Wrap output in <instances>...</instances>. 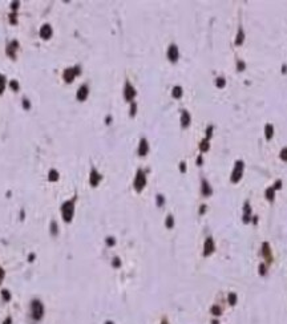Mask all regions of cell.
<instances>
[{"mask_svg":"<svg viewBox=\"0 0 287 324\" xmlns=\"http://www.w3.org/2000/svg\"><path fill=\"white\" fill-rule=\"evenodd\" d=\"M23 106H24V109H30L31 108V104H30V101H28L27 98H24V100H23Z\"/></svg>","mask_w":287,"mask_h":324,"instance_id":"f546056e","label":"cell"},{"mask_svg":"<svg viewBox=\"0 0 287 324\" xmlns=\"http://www.w3.org/2000/svg\"><path fill=\"white\" fill-rule=\"evenodd\" d=\"M113 266H120V260L117 259V258H116V259H114V262H113Z\"/></svg>","mask_w":287,"mask_h":324,"instance_id":"f35d334b","label":"cell"},{"mask_svg":"<svg viewBox=\"0 0 287 324\" xmlns=\"http://www.w3.org/2000/svg\"><path fill=\"white\" fill-rule=\"evenodd\" d=\"M49 181H52V182H54V181H57L59 179V173L56 172V170H51L49 172Z\"/></svg>","mask_w":287,"mask_h":324,"instance_id":"ac0fdd59","label":"cell"},{"mask_svg":"<svg viewBox=\"0 0 287 324\" xmlns=\"http://www.w3.org/2000/svg\"><path fill=\"white\" fill-rule=\"evenodd\" d=\"M242 172H243V162H242V161H238L237 163H235V167H234V172H233V177H231V181H233V182H237V181L241 179Z\"/></svg>","mask_w":287,"mask_h":324,"instance_id":"5b68a950","label":"cell"},{"mask_svg":"<svg viewBox=\"0 0 287 324\" xmlns=\"http://www.w3.org/2000/svg\"><path fill=\"white\" fill-rule=\"evenodd\" d=\"M199 149H201L202 152L209 150V140H203L201 142V145H199Z\"/></svg>","mask_w":287,"mask_h":324,"instance_id":"ffe728a7","label":"cell"},{"mask_svg":"<svg viewBox=\"0 0 287 324\" xmlns=\"http://www.w3.org/2000/svg\"><path fill=\"white\" fill-rule=\"evenodd\" d=\"M173 217H168V219H166V226L168 227H173Z\"/></svg>","mask_w":287,"mask_h":324,"instance_id":"83f0119b","label":"cell"},{"mask_svg":"<svg viewBox=\"0 0 287 324\" xmlns=\"http://www.w3.org/2000/svg\"><path fill=\"white\" fill-rule=\"evenodd\" d=\"M3 279H4V270L0 267V283L3 282Z\"/></svg>","mask_w":287,"mask_h":324,"instance_id":"d6a6232c","label":"cell"},{"mask_svg":"<svg viewBox=\"0 0 287 324\" xmlns=\"http://www.w3.org/2000/svg\"><path fill=\"white\" fill-rule=\"evenodd\" d=\"M180 169H181V172H185V170H186V166H185V163L182 162L181 163V166H180Z\"/></svg>","mask_w":287,"mask_h":324,"instance_id":"8d00e7d4","label":"cell"},{"mask_svg":"<svg viewBox=\"0 0 287 324\" xmlns=\"http://www.w3.org/2000/svg\"><path fill=\"white\" fill-rule=\"evenodd\" d=\"M212 132H213V126H209L208 130H206V140H209L212 137Z\"/></svg>","mask_w":287,"mask_h":324,"instance_id":"f1b7e54d","label":"cell"},{"mask_svg":"<svg viewBox=\"0 0 287 324\" xmlns=\"http://www.w3.org/2000/svg\"><path fill=\"white\" fill-rule=\"evenodd\" d=\"M9 86L12 88L13 90H17L19 89V84H17V81H15V80H12V81L9 82Z\"/></svg>","mask_w":287,"mask_h":324,"instance_id":"cb8c5ba5","label":"cell"},{"mask_svg":"<svg viewBox=\"0 0 287 324\" xmlns=\"http://www.w3.org/2000/svg\"><path fill=\"white\" fill-rule=\"evenodd\" d=\"M136 110H137V105L134 103H132V106H130V116L136 114Z\"/></svg>","mask_w":287,"mask_h":324,"instance_id":"4316f807","label":"cell"},{"mask_svg":"<svg viewBox=\"0 0 287 324\" xmlns=\"http://www.w3.org/2000/svg\"><path fill=\"white\" fill-rule=\"evenodd\" d=\"M202 191H203V194H210L212 193V190H210V187H209V185L206 183V182H203V187H202Z\"/></svg>","mask_w":287,"mask_h":324,"instance_id":"7402d4cb","label":"cell"},{"mask_svg":"<svg viewBox=\"0 0 287 324\" xmlns=\"http://www.w3.org/2000/svg\"><path fill=\"white\" fill-rule=\"evenodd\" d=\"M9 19H11V23H12V24H15V23H16V20H15V13L9 15Z\"/></svg>","mask_w":287,"mask_h":324,"instance_id":"836d02e7","label":"cell"},{"mask_svg":"<svg viewBox=\"0 0 287 324\" xmlns=\"http://www.w3.org/2000/svg\"><path fill=\"white\" fill-rule=\"evenodd\" d=\"M40 36H41L43 39H49L51 36H52V28H51L49 24H45L43 25L41 28H40Z\"/></svg>","mask_w":287,"mask_h":324,"instance_id":"ba28073f","label":"cell"},{"mask_svg":"<svg viewBox=\"0 0 287 324\" xmlns=\"http://www.w3.org/2000/svg\"><path fill=\"white\" fill-rule=\"evenodd\" d=\"M286 71H287V67H286V65H283V73H286Z\"/></svg>","mask_w":287,"mask_h":324,"instance_id":"60d3db41","label":"cell"},{"mask_svg":"<svg viewBox=\"0 0 287 324\" xmlns=\"http://www.w3.org/2000/svg\"><path fill=\"white\" fill-rule=\"evenodd\" d=\"M57 231H59V230H57V223L53 221L52 223H51V234H52V235H57Z\"/></svg>","mask_w":287,"mask_h":324,"instance_id":"44dd1931","label":"cell"},{"mask_svg":"<svg viewBox=\"0 0 287 324\" xmlns=\"http://www.w3.org/2000/svg\"><path fill=\"white\" fill-rule=\"evenodd\" d=\"M124 96H125V100H128V101H132L134 98V96H136V90H134V88L132 86V84H130L129 81L125 84Z\"/></svg>","mask_w":287,"mask_h":324,"instance_id":"8992f818","label":"cell"},{"mask_svg":"<svg viewBox=\"0 0 287 324\" xmlns=\"http://www.w3.org/2000/svg\"><path fill=\"white\" fill-rule=\"evenodd\" d=\"M107 242H108V245H109V246H112V245L114 243V239H113V238H108V241H107Z\"/></svg>","mask_w":287,"mask_h":324,"instance_id":"d590c367","label":"cell"},{"mask_svg":"<svg viewBox=\"0 0 287 324\" xmlns=\"http://www.w3.org/2000/svg\"><path fill=\"white\" fill-rule=\"evenodd\" d=\"M214 250V245H213V241L212 239H208V241H206V243H205V254L206 255H208V254H210L212 253V251Z\"/></svg>","mask_w":287,"mask_h":324,"instance_id":"9a60e30c","label":"cell"},{"mask_svg":"<svg viewBox=\"0 0 287 324\" xmlns=\"http://www.w3.org/2000/svg\"><path fill=\"white\" fill-rule=\"evenodd\" d=\"M5 89V77L3 75H0V94L4 92Z\"/></svg>","mask_w":287,"mask_h":324,"instance_id":"d6986e66","label":"cell"},{"mask_svg":"<svg viewBox=\"0 0 287 324\" xmlns=\"http://www.w3.org/2000/svg\"><path fill=\"white\" fill-rule=\"evenodd\" d=\"M189 124H190V114H189L186 110H184L182 116H181V125H182L184 128H187Z\"/></svg>","mask_w":287,"mask_h":324,"instance_id":"4fadbf2b","label":"cell"},{"mask_svg":"<svg viewBox=\"0 0 287 324\" xmlns=\"http://www.w3.org/2000/svg\"><path fill=\"white\" fill-rule=\"evenodd\" d=\"M2 292H3V299H4V300H9L11 299V294L7 290H3Z\"/></svg>","mask_w":287,"mask_h":324,"instance_id":"d4e9b609","label":"cell"},{"mask_svg":"<svg viewBox=\"0 0 287 324\" xmlns=\"http://www.w3.org/2000/svg\"><path fill=\"white\" fill-rule=\"evenodd\" d=\"M80 73V69L79 67H76V68H68V69H65V72H64V75H63V77L64 80L67 82H72L75 80V77Z\"/></svg>","mask_w":287,"mask_h":324,"instance_id":"277c9868","label":"cell"},{"mask_svg":"<svg viewBox=\"0 0 287 324\" xmlns=\"http://www.w3.org/2000/svg\"><path fill=\"white\" fill-rule=\"evenodd\" d=\"M30 315H31V319L33 320L35 323H39L41 322L43 316H44V305L43 303L37 299L32 300L31 301V305H30Z\"/></svg>","mask_w":287,"mask_h":324,"instance_id":"6da1fadb","label":"cell"},{"mask_svg":"<svg viewBox=\"0 0 287 324\" xmlns=\"http://www.w3.org/2000/svg\"><path fill=\"white\" fill-rule=\"evenodd\" d=\"M17 47H19V44H17V41H16V40H15V41H12V43H11V44H9L8 47H7V54H8V56H11V57H12V59H15V57H16L15 52H16Z\"/></svg>","mask_w":287,"mask_h":324,"instance_id":"9c48e42d","label":"cell"},{"mask_svg":"<svg viewBox=\"0 0 287 324\" xmlns=\"http://www.w3.org/2000/svg\"><path fill=\"white\" fill-rule=\"evenodd\" d=\"M245 63H243V61H238V69L239 71H243V69H245Z\"/></svg>","mask_w":287,"mask_h":324,"instance_id":"1f68e13d","label":"cell"},{"mask_svg":"<svg viewBox=\"0 0 287 324\" xmlns=\"http://www.w3.org/2000/svg\"><path fill=\"white\" fill-rule=\"evenodd\" d=\"M86 97H88V88H86L85 85H82L81 88L77 90V100L84 101V100H86Z\"/></svg>","mask_w":287,"mask_h":324,"instance_id":"7c38bea8","label":"cell"},{"mask_svg":"<svg viewBox=\"0 0 287 324\" xmlns=\"http://www.w3.org/2000/svg\"><path fill=\"white\" fill-rule=\"evenodd\" d=\"M145 183H146V177H145L142 170H138V172H137V176H136V179H134V189H136L137 191H141L144 189Z\"/></svg>","mask_w":287,"mask_h":324,"instance_id":"3957f363","label":"cell"},{"mask_svg":"<svg viewBox=\"0 0 287 324\" xmlns=\"http://www.w3.org/2000/svg\"><path fill=\"white\" fill-rule=\"evenodd\" d=\"M148 150H149L148 141L145 140V138H142V140H141V142H140V146H138V154L140 155H145L148 153Z\"/></svg>","mask_w":287,"mask_h":324,"instance_id":"8fae6325","label":"cell"},{"mask_svg":"<svg viewBox=\"0 0 287 324\" xmlns=\"http://www.w3.org/2000/svg\"><path fill=\"white\" fill-rule=\"evenodd\" d=\"M201 162H202V157H198V159H197V163H198V165H201Z\"/></svg>","mask_w":287,"mask_h":324,"instance_id":"ab89813d","label":"cell"},{"mask_svg":"<svg viewBox=\"0 0 287 324\" xmlns=\"http://www.w3.org/2000/svg\"><path fill=\"white\" fill-rule=\"evenodd\" d=\"M75 214V203L73 201H67L61 206V215L65 222H71Z\"/></svg>","mask_w":287,"mask_h":324,"instance_id":"7a4b0ae2","label":"cell"},{"mask_svg":"<svg viewBox=\"0 0 287 324\" xmlns=\"http://www.w3.org/2000/svg\"><path fill=\"white\" fill-rule=\"evenodd\" d=\"M266 195H267V198H268V199H272V198H274V190H272V189H270V190H267Z\"/></svg>","mask_w":287,"mask_h":324,"instance_id":"4dcf8cb0","label":"cell"},{"mask_svg":"<svg viewBox=\"0 0 287 324\" xmlns=\"http://www.w3.org/2000/svg\"><path fill=\"white\" fill-rule=\"evenodd\" d=\"M168 59L172 61V63H176L178 60V48L176 45H170L168 49Z\"/></svg>","mask_w":287,"mask_h":324,"instance_id":"52a82bcc","label":"cell"},{"mask_svg":"<svg viewBox=\"0 0 287 324\" xmlns=\"http://www.w3.org/2000/svg\"><path fill=\"white\" fill-rule=\"evenodd\" d=\"M162 324H166V323H162Z\"/></svg>","mask_w":287,"mask_h":324,"instance_id":"b9f144b4","label":"cell"},{"mask_svg":"<svg viewBox=\"0 0 287 324\" xmlns=\"http://www.w3.org/2000/svg\"><path fill=\"white\" fill-rule=\"evenodd\" d=\"M272 134H274V128H272L271 124H267V125L264 126V136H266L267 140H271Z\"/></svg>","mask_w":287,"mask_h":324,"instance_id":"5bb4252c","label":"cell"},{"mask_svg":"<svg viewBox=\"0 0 287 324\" xmlns=\"http://www.w3.org/2000/svg\"><path fill=\"white\" fill-rule=\"evenodd\" d=\"M17 7H19V3H17V2H13V3H12V9H13V11L17 9Z\"/></svg>","mask_w":287,"mask_h":324,"instance_id":"e575fe53","label":"cell"},{"mask_svg":"<svg viewBox=\"0 0 287 324\" xmlns=\"http://www.w3.org/2000/svg\"><path fill=\"white\" fill-rule=\"evenodd\" d=\"M225 78H222V77H219V78H217V86L218 88H223L225 86Z\"/></svg>","mask_w":287,"mask_h":324,"instance_id":"603a6c76","label":"cell"},{"mask_svg":"<svg viewBox=\"0 0 287 324\" xmlns=\"http://www.w3.org/2000/svg\"><path fill=\"white\" fill-rule=\"evenodd\" d=\"M172 94H173L174 98H180L181 96H182V88H181V86H174Z\"/></svg>","mask_w":287,"mask_h":324,"instance_id":"e0dca14e","label":"cell"},{"mask_svg":"<svg viewBox=\"0 0 287 324\" xmlns=\"http://www.w3.org/2000/svg\"><path fill=\"white\" fill-rule=\"evenodd\" d=\"M100 181H101V176L96 172V170L93 169V170H92V173H90V179H89L90 185H92V186H97Z\"/></svg>","mask_w":287,"mask_h":324,"instance_id":"30bf717a","label":"cell"},{"mask_svg":"<svg viewBox=\"0 0 287 324\" xmlns=\"http://www.w3.org/2000/svg\"><path fill=\"white\" fill-rule=\"evenodd\" d=\"M281 158L283 159V161H287V148L282 149V152H281Z\"/></svg>","mask_w":287,"mask_h":324,"instance_id":"484cf974","label":"cell"},{"mask_svg":"<svg viewBox=\"0 0 287 324\" xmlns=\"http://www.w3.org/2000/svg\"><path fill=\"white\" fill-rule=\"evenodd\" d=\"M162 202H163L162 197H161V195H158V205H162Z\"/></svg>","mask_w":287,"mask_h":324,"instance_id":"74e56055","label":"cell"},{"mask_svg":"<svg viewBox=\"0 0 287 324\" xmlns=\"http://www.w3.org/2000/svg\"><path fill=\"white\" fill-rule=\"evenodd\" d=\"M243 39H245V33H243V30H242V28H239L238 35H237V39H235V44H237V45H241L242 43H243Z\"/></svg>","mask_w":287,"mask_h":324,"instance_id":"2e32d148","label":"cell"}]
</instances>
